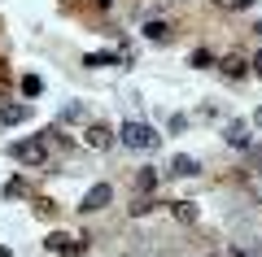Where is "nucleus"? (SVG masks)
<instances>
[{"mask_svg":"<svg viewBox=\"0 0 262 257\" xmlns=\"http://www.w3.org/2000/svg\"><path fill=\"white\" fill-rule=\"evenodd\" d=\"M9 157H13V161H22V166H44L48 161V144H44V135H39V139H13Z\"/></svg>","mask_w":262,"mask_h":257,"instance_id":"1","label":"nucleus"},{"mask_svg":"<svg viewBox=\"0 0 262 257\" xmlns=\"http://www.w3.org/2000/svg\"><path fill=\"white\" fill-rule=\"evenodd\" d=\"M118 139H122L127 148H158V131H153L149 122H122Z\"/></svg>","mask_w":262,"mask_h":257,"instance_id":"2","label":"nucleus"},{"mask_svg":"<svg viewBox=\"0 0 262 257\" xmlns=\"http://www.w3.org/2000/svg\"><path fill=\"white\" fill-rule=\"evenodd\" d=\"M110 196H114L110 183H96V188H88V196L79 201V209H88V214H92V209H105V205H110Z\"/></svg>","mask_w":262,"mask_h":257,"instance_id":"3","label":"nucleus"},{"mask_svg":"<svg viewBox=\"0 0 262 257\" xmlns=\"http://www.w3.org/2000/svg\"><path fill=\"white\" fill-rule=\"evenodd\" d=\"M27 118H31L27 105H9V101L0 105V122H5V127H9V122H27Z\"/></svg>","mask_w":262,"mask_h":257,"instance_id":"4","label":"nucleus"},{"mask_svg":"<svg viewBox=\"0 0 262 257\" xmlns=\"http://www.w3.org/2000/svg\"><path fill=\"white\" fill-rule=\"evenodd\" d=\"M227 144H236V148H253L249 127H245V122H232V127H227Z\"/></svg>","mask_w":262,"mask_h":257,"instance_id":"5","label":"nucleus"},{"mask_svg":"<svg viewBox=\"0 0 262 257\" xmlns=\"http://www.w3.org/2000/svg\"><path fill=\"white\" fill-rule=\"evenodd\" d=\"M245 70H249L245 57H227V61H223V74H227V79H245Z\"/></svg>","mask_w":262,"mask_h":257,"instance_id":"6","label":"nucleus"},{"mask_svg":"<svg viewBox=\"0 0 262 257\" xmlns=\"http://www.w3.org/2000/svg\"><path fill=\"white\" fill-rule=\"evenodd\" d=\"M170 175H196V161L192 157H175L170 161Z\"/></svg>","mask_w":262,"mask_h":257,"instance_id":"7","label":"nucleus"},{"mask_svg":"<svg viewBox=\"0 0 262 257\" xmlns=\"http://www.w3.org/2000/svg\"><path fill=\"white\" fill-rule=\"evenodd\" d=\"M44 92V79H39V74H27V79H22V96H39Z\"/></svg>","mask_w":262,"mask_h":257,"instance_id":"8","label":"nucleus"},{"mask_svg":"<svg viewBox=\"0 0 262 257\" xmlns=\"http://www.w3.org/2000/svg\"><path fill=\"white\" fill-rule=\"evenodd\" d=\"M110 127H92V131H88V144H96V148H105V144H110Z\"/></svg>","mask_w":262,"mask_h":257,"instance_id":"9","label":"nucleus"},{"mask_svg":"<svg viewBox=\"0 0 262 257\" xmlns=\"http://www.w3.org/2000/svg\"><path fill=\"white\" fill-rule=\"evenodd\" d=\"M114 61V53H88L83 57V65H92V70H96V65H110Z\"/></svg>","mask_w":262,"mask_h":257,"instance_id":"10","label":"nucleus"},{"mask_svg":"<svg viewBox=\"0 0 262 257\" xmlns=\"http://www.w3.org/2000/svg\"><path fill=\"white\" fill-rule=\"evenodd\" d=\"M192 65H196V70H210V65H214V57H210L206 48H196V53H192Z\"/></svg>","mask_w":262,"mask_h":257,"instance_id":"11","label":"nucleus"},{"mask_svg":"<svg viewBox=\"0 0 262 257\" xmlns=\"http://www.w3.org/2000/svg\"><path fill=\"white\" fill-rule=\"evenodd\" d=\"M144 35H149V39H166V22H149Z\"/></svg>","mask_w":262,"mask_h":257,"instance_id":"12","label":"nucleus"},{"mask_svg":"<svg viewBox=\"0 0 262 257\" xmlns=\"http://www.w3.org/2000/svg\"><path fill=\"white\" fill-rule=\"evenodd\" d=\"M27 192V188H22V179H9V183H5V196H22Z\"/></svg>","mask_w":262,"mask_h":257,"instance_id":"13","label":"nucleus"},{"mask_svg":"<svg viewBox=\"0 0 262 257\" xmlns=\"http://www.w3.org/2000/svg\"><path fill=\"white\" fill-rule=\"evenodd\" d=\"M153 183H158V175H153V170H140V188H149V192H153Z\"/></svg>","mask_w":262,"mask_h":257,"instance_id":"14","label":"nucleus"},{"mask_svg":"<svg viewBox=\"0 0 262 257\" xmlns=\"http://www.w3.org/2000/svg\"><path fill=\"white\" fill-rule=\"evenodd\" d=\"M253 70L262 74V48H258V53H253Z\"/></svg>","mask_w":262,"mask_h":257,"instance_id":"15","label":"nucleus"},{"mask_svg":"<svg viewBox=\"0 0 262 257\" xmlns=\"http://www.w3.org/2000/svg\"><path fill=\"white\" fill-rule=\"evenodd\" d=\"M214 5H232V0H214Z\"/></svg>","mask_w":262,"mask_h":257,"instance_id":"16","label":"nucleus"},{"mask_svg":"<svg viewBox=\"0 0 262 257\" xmlns=\"http://www.w3.org/2000/svg\"><path fill=\"white\" fill-rule=\"evenodd\" d=\"M0 257H9V248H0Z\"/></svg>","mask_w":262,"mask_h":257,"instance_id":"17","label":"nucleus"}]
</instances>
